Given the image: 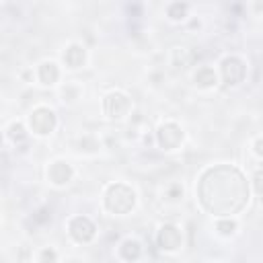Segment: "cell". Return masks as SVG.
<instances>
[{
	"label": "cell",
	"instance_id": "cell-1",
	"mask_svg": "<svg viewBox=\"0 0 263 263\" xmlns=\"http://www.w3.org/2000/svg\"><path fill=\"white\" fill-rule=\"evenodd\" d=\"M201 205L216 216L238 214L249 201V183L242 173L230 164H218L208 168L197 187Z\"/></svg>",
	"mask_w": 263,
	"mask_h": 263
},
{
	"label": "cell",
	"instance_id": "cell-2",
	"mask_svg": "<svg viewBox=\"0 0 263 263\" xmlns=\"http://www.w3.org/2000/svg\"><path fill=\"white\" fill-rule=\"evenodd\" d=\"M136 203V193L123 185V183H115L109 185V189L105 191V208L111 214H127Z\"/></svg>",
	"mask_w": 263,
	"mask_h": 263
},
{
	"label": "cell",
	"instance_id": "cell-3",
	"mask_svg": "<svg viewBox=\"0 0 263 263\" xmlns=\"http://www.w3.org/2000/svg\"><path fill=\"white\" fill-rule=\"evenodd\" d=\"M29 125L35 134L39 136H45L49 132H53L55 127V113L47 107H37L31 115H29Z\"/></svg>",
	"mask_w": 263,
	"mask_h": 263
},
{
	"label": "cell",
	"instance_id": "cell-4",
	"mask_svg": "<svg viewBox=\"0 0 263 263\" xmlns=\"http://www.w3.org/2000/svg\"><path fill=\"white\" fill-rule=\"evenodd\" d=\"M245 72H247V68H245V62L242 60H238V58H226L224 62H222V78H224V82L230 86V84H238L242 78H245Z\"/></svg>",
	"mask_w": 263,
	"mask_h": 263
},
{
	"label": "cell",
	"instance_id": "cell-5",
	"mask_svg": "<svg viewBox=\"0 0 263 263\" xmlns=\"http://www.w3.org/2000/svg\"><path fill=\"white\" fill-rule=\"evenodd\" d=\"M158 136V144L164 148V150H175L181 142H183V132L177 123H164L160 125V129L156 132Z\"/></svg>",
	"mask_w": 263,
	"mask_h": 263
},
{
	"label": "cell",
	"instance_id": "cell-6",
	"mask_svg": "<svg viewBox=\"0 0 263 263\" xmlns=\"http://www.w3.org/2000/svg\"><path fill=\"white\" fill-rule=\"evenodd\" d=\"M68 228H70L72 238L78 240V242H88V240L95 236V224H92L86 216H76V218H72V222H70Z\"/></svg>",
	"mask_w": 263,
	"mask_h": 263
},
{
	"label": "cell",
	"instance_id": "cell-7",
	"mask_svg": "<svg viewBox=\"0 0 263 263\" xmlns=\"http://www.w3.org/2000/svg\"><path fill=\"white\" fill-rule=\"evenodd\" d=\"M105 113L109 115V117H113V119H119V117H123L125 113H127V109H129V99L125 97V95H121V92H111L107 99H105Z\"/></svg>",
	"mask_w": 263,
	"mask_h": 263
},
{
	"label": "cell",
	"instance_id": "cell-8",
	"mask_svg": "<svg viewBox=\"0 0 263 263\" xmlns=\"http://www.w3.org/2000/svg\"><path fill=\"white\" fill-rule=\"evenodd\" d=\"M156 240H158V247H160V249H164V251H175V249H179V245H181V232H179V228H175L173 224H164V226L158 230Z\"/></svg>",
	"mask_w": 263,
	"mask_h": 263
},
{
	"label": "cell",
	"instance_id": "cell-9",
	"mask_svg": "<svg viewBox=\"0 0 263 263\" xmlns=\"http://www.w3.org/2000/svg\"><path fill=\"white\" fill-rule=\"evenodd\" d=\"M47 175H49V179H51L53 185H66L72 179V166L68 162H64V160H55L49 166Z\"/></svg>",
	"mask_w": 263,
	"mask_h": 263
},
{
	"label": "cell",
	"instance_id": "cell-10",
	"mask_svg": "<svg viewBox=\"0 0 263 263\" xmlns=\"http://www.w3.org/2000/svg\"><path fill=\"white\" fill-rule=\"evenodd\" d=\"M64 62H66L70 68L82 66V62H84V47H80V45H70V47L66 49V53H64Z\"/></svg>",
	"mask_w": 263,
	"mask_h": 263
},
{
	"label": "cell",
	"instance_id": "cell-11",
	"mask_svg": "<svg viewBox=\"0 0 263 263\" xmlns=\"http://www.w3.org/2000/svg\"><path fill=\"white\" fill-rule=\"evenodd\" d=\"M58 76H60V70H58V66L53 62H43L39 66V80L43 84H53L58 80Z\"/></svg>",
	"mask_w": 263,
	"mask_h": 263
},
{
	"label": "cell",
	"instance_id": "cell-12",
	"mask_svg": "<svg viewBox=\"0 0 263 263\" xmlns=\"http://www.w3.org/2000/svg\"><path fill=\"white\" fill-rule=\"evenodd\" d=\"M195 82H197L199 86H203V88L214 86V84H216V72H214L212 68L203 66V68H199V70L195 72Z\"/></svg>",
	"mask_w": 263,
	"mask_h": 263
},
{
	"label": "cell",
	"instance_id": "cell-13",
	"mask_svg": "<svg viewBox=\"0 0 263 263\" xmlns=\"http://www.w3.org/2000/svg\"><path fill=\"white\" fill-rule=\"evenodd\" d=\"M119 251H121V257H123L125 261H136V259L140 257V245H138L136 240H125Z\"/></svg>",
	"mask_w": 263,
	"mask_h": 263
},
{
	"label": "cell",
	"instance_id": "cell-14",
	"mask_svg": "<svg viewBox=\"0 0 263 263\" xmlns=\"http://www.w3.org/2000/svg\"><path fill=\"white\" fill-rule=\"evenodd\" d=\"M166 12H168V16L171 18H183L185 16V12H187V4H181V2H173L168 8H166Z\"/></svg>",
	"mask_w": 263,
	"mask_h": 263
},
{
	"label": "cell",
	"instance_id": "cell-15",
	"mask_svg": "<svg viewBox=\"0 0 263 263\" xmlns=\"http://www.w3.org/2000/svg\"><path fill=\"white\" fill-rule=\"evenodd\" d=\"M10 138L16 142V140H25L27 138V134H25V127L21 125V123H12L10 125Z\"/></svg>",
	"mask_w": 263,
	"mask_h": 263
},
{
	"label": "cell",
	"instance_id": "cell-16",
	"mask_svg": "<svg viewBox=\"0 0 263 263\" xmlns=\"http://www.w3.org/2000/svg\"><path fill=\"white\" fill-rule=\"evenodd\" d=\"M216 228H218L222 234H232L234 228H236V224H234L232 220H220V222L216 224Z\"/></svg>",
	"mask_w": 263,
	"mask_h": 263
},
{
	"label": "cell",
	"instance_id": "cell-17",
	"mask_svg": "<svg viewBox=\"0 0 263 263\" xmlns=\"http://www.w3.org/2000/svg\"><path fill=\"white\" fill-rule=\"evenodd\" d=\"M39 263H55V251L53 249H43L39 253Z\"/></svg>",
	"mask_w": 263,
	"mask_h": 263
},
{
	"label": "cell",
	"instance_id": "cell-18",
	"mask_svg": "<svg viewBox=\"0 0 263 263\" xmlns=\"http://www.w3.org/2000/svg\"><path fill=\"white\" fill-rule=\"evenodd\" d=\"M166 197H168V199H179V197H183V187L173 185V187L166 191Z\"/></svg>",
	"mask_w": 263,
	"mask_h": 263
},
{
	"label": "cell",
	"instance_id": "cell-19",
	"mask_svg": "<svg viewBox=\"0 0 263 263\" xmlns=\"http://www.w3.org/2000/svg\"><path fill=\"white\" fill-rule=\"evenodd\" d=\"M255 152H257V154H261V138L255 142Z\"/></svg>",
	"mask_w": 263,
	"mask_h": 263
}]
</instances>
